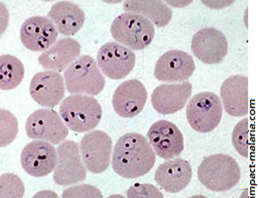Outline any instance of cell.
<instances>
[{"instance_id": "ba28073f", "label": "cell", "mask_w": 258, "mask_h": 198, "mask_svg": "<svg viewBox=\"0 0 258 198\" xmlns=\"http://www.w3.org/2000/svg\"><path fill=\"white\" fill-rule=\"evenodd\" d=\"M25 130L33 140H42L58 145L66 140L69 128L61 115L49 108L38 109L28 117Z\"/></svg>"}, {"instance_id": "5bb4252c", "label": "cell", "mask_w": 258, "mask_h": 198, "mask_svg": "<svg viewBox=\"0 0 258 198\" xmlns=\"http://www.w3.org/2000/svg\"><path fill=\"white\" fill-rule=\"evenodd\" d=\"M64 79L56 70H44L36 73L30 82L31 97L42 107H55L64 96Z\"/></svg>"}, {"instance_id": "ac0fdd59", "label": "cell", "mask_w": 258, "mask_h": 198, "mask_svg": "<svg viewBox=\"0 0 258 198\" xmlns=\"http://www.w3.org/2000/svg\"><path fill=\"white\" fill-rule=\"evenodd\" d=\"M192 83H166L157 86L151 95L153 108L162 115H170L182 110L192 95Z\"/></svg>"}, {"instance_id": "cb8c5ba5", "label": "cell", "mask_w": 258, "mask_h": 198, "mask_svg": "<svg viewBox=\"0 0 258 198\" xmlns=\"http://www.w3.org/2000/svg\"><path fill=\"white\" fill-rule=\"evenodd\" d=\"M25 68L22 62L11 55L0 57V88L11 90L16 88L23 80Z\"/></svg>"}, {"instance_id": "4316f807", "label": "cell", "mask_w": 258, "mask_h": 198, "mask_svg": "<svg viewBox=\"0 0 258 198\" xmlns=\"http://www.w3.org/2000/svg\"><path fill=\"white\" fill-rule=\"evenodd\" d=\"M24 193L25 186L19 176L13 173L1 174V198H21Z\"/></svg>"}, {"instance_id": "8992f818", "label": "cell", "mask_w": 258, "mask_h": 198, "mask_svg": "<svg viewBox=\"0 0 258 198\" xmlns=\"http://www.w3.org/2000/svg\"><path fill=\"white\" fill-rule=\"evenodd\" d=\"M223 111L220 97L214 92L204 91L190 99L186 116L193 130L199 133H210L221 123Z\"/></svg>"}, {"instance_id": "6da1fadb", "label": "cell", "mask_w": 258, "mask_h": 198, "mask_svg": "<svg viewBox=\"0 0 258 198\" xmlns=\"http://www.w3.org/2000/svg\"><path fill=\"white\" fill-rule=\"evenodd\" d=\"M156 154L147 138L138 133L121 136L111 159L112 169L123 178H137L147 174L155 165Z\"/></svg>"}, {"instance_id": "52a82bcc", "label": "cell", "mask_w": 258, "mask_h": 198, "mask_svg": "<svg viewBox=\"0 0 258 198\" xmlns=\"http://www.w3.org/2000/svg\"><path fill=\"white\" fill-rule=\"evenodd\" d=\"M87 167L83 162L80 145L64 140L58 147V161L54 170V181L60 186L82 182L87 177Z\"/></svg>"}, {"instance_id": "484cf974", "label": "cell", "mask_w": 258, "mask_h": 198, "mask_svg": "<svg viewBox=\"0 0 258 198\" xmlns=\"http://www.w3.org/2000/svg\"><path fill=\"white\" fill-rule=\"evenodd\" d=\"M1 143L2 148L11 144L18 134V121L8 110L1 109Z\"/></svg>"}, {"instance_id": "5b68a950", "label": "cell", "mask_w": 258, "mask_h": 198, "mask_svg": "<svg viewBox=\"0 0 258 198\" xmlns=\"http://www.w3.org/2000/svg\"><path fill=\"white\" fill-rule=\"evenodd\" d=\"M66 89L71 94L97 95L105 85V78L96 60L88 55L77 59L64 73Z\"/></svg>"}, {"instance_id": "d6986e66", "label": "cell", "mask_w": 258, "mask_h": 198, "mask_svg": "<svg viewBox=\"0 0 258 198\" xmlns=\"http://www.w3.org/2000/svg\"><path fill=\"white\" fill-rule=\"evenodd\" d=\"M221 99L228 115L233 117L248 115L250 113L248 77L242 74L227 77L221 86Z\"/></svg>"}, {"instance_id": "9c48e42d", "label": "cell", "mask_w": 258, "mask_h": 198, "mask_svg": "<svg viewBox=\"0 0 258 198\" xmlns=\"http://www.w3.org/2000/svg\"><path fill=\"white\" fill-rule=\"evenodd\" d=\"M97 60V66L106 77L118 80L126 77L133 70L136 56L128 48L108 42L98 50Z\"/></svg>"}, {"instance_id": "3957f363", "label": "cell", "mask_w": 258, "mask_h": 198, "mask_svg": "<svg viewBox=\"0 0 258 198\" xmlns=\"http://www.w3.org/2000/svg\"><path fill=\"white\" fill-rule=\"evenodd\" d=\"M60 115L70 130L77 133L90 132L99 124L102 109L94 96L72 94L62 101Z\"/></svg>"}, {"instance_id": "277c9868", "label": "cell", "mask_w": 258, "mask_h": 198, "mask_svg": "<svg viewBox=\"0 0 258 198\" xmlns=\"http://www.w3.org/2000/svg\"><path fill=\"white\" fill-rule=\"evenodd\" d=\"M110 33L118 44L131 51H140L152 43L155 28L144 16L125 12L113 20Z\"/></svg>"}, {"instance_id": "44dd1931", "label": "cell", "mask_w": 258, "mask_h": 198, "mask_svg": "<svg viewBox=\"0 0 258 198\" xmlns=\"http://www.w3.org/2000/svg\"><path fill=\"white\" fill-rule=\"evenodd\" d=\"M81 51V44L77 40L63 38L44 52L38 58V62L47 70L63 71L79 59Z\"/></svg>"}, {"instance_id": "9a60e30c", "label": "cell", "mask_w": 258, "mask_h": 198, "mask_svg": "<svg viewBox=\"0 0 258 198\" xmlns=\"http://www.w3.org/2000/svg\"><path fill=\"white\" fill-rule=\"evenodd\" d=\"M23 46L32 52H46L58 39V30L47 17L34 16L26 19L20 29Z\"/></svg>"}, {"instance_id": "603a6c76", "label": "cell", "mask_w": 258, "mask_h": 198, "mask_svg": "<svg viewBox=\"0 0 258 198\" xmlns=\"http://www.w3.org/2000/svg\"><path fill=\"white\" fill-rule=\"evenodd\" d=\"M123 8L128 13H136L147 18L159 28L166 27L173 17L171 8L159 0H127Z\"/></svg>"}, {"instance_id": "83f0119b", "label": "cell", "mask_w": 258, "mask_h": 198, "mask_svg": "<svg viewBox=\"0 0 258 198\" xmlns=\"http://www.w3.org/2000/svg\"><path fill=\"white\" fill-rule=\"evenodd\" d=\"M62 197L64 198H102L101 191L94 185L79 184L71 186L63 191Z\"/></svg>"}, {"instance_id": "30bf717a", "label": "cell", "mask_w": 258, "mask_h": 198, "mask_svg": "<svg viewBox=\"0 0 258 198\" xmlns=\"http://www.w3.org/2000/svg\"><path fill=\"white\" fill-rule=\"evenodd\" d=\"M81 155L87 169L92 173L104 172L112 156V140L103 131L87 133L80 144Z\"/></svg>"}, {"instance_id": "d4e9b609", "label": "cell", "mask_w": 258, "mask_h": 198, "mask_svg": "<svg viewBox=\"0 0 258 198\" xmlns=\"http://www.w3.org/2000/svg\"><path fill=\"white\" fill-rule=\"evenodd\" d=\"M231 143L240 156L250 157L254 147V132L249 118H244L235 125L231 135Z\"/></svg>"}, {"instance_id": "7c38bea8", "label": "cell", "mask_w": 258, "mask_h": 198, "mask_svg": "<svg viewBox=\"0 0 258 198\" xmlns=\"http://www.w3.org/2000/svg\"><path fill=\"white\" fill-rule=\"evenodd\" d=\"M147 140L155 154L164 160L177 158L185 148L183 134L174 123L168 120L153 123L147 133Z\"/></svg>"}, {"instance_id": "e0dca14e", "label": "cell", "mask_w": 258, "mask_h": 198, "mask_svg": "<svg viewBox=\"0 0 258 198\" xmlns=\"http://www.w3.org/2000/svg\"><path fill=\"white\" fill-rule=\"evenodd\" d=\"M148 93L144 84L138 79H129L117 86L112 96V107L123 118L137 116L145 107Z\"/></svg>"}, {"instance_id": "ffe728a7", "label": "cell", "mask_w": 258, "mask_h": 198, "mask_svg": "<svg viewBox=\"0 0 258 198\" xmlns=\"http://www.w3.org/2000/svg\"><path fill=\"white\" fill-rule=\"evenodd\" d=\"M193 176L192 166L189 162L174 158L158 166L155 172V181L167 192L177 193L185 189Z\"/></svg>"}, {"instance_id": "8fae6325", "label": "cell", "mask_w": 258, "mask_h": 198, "mask_svg": "<svg viewBox=\"0 0 258 198\" xmlns=\"http://www.w3.org/2000/svg\"><path fill=\"white\" fill-rule=\"evenodd\" d=\"M58 161V151L53 144L33 140L27 144L20 157V162L26 173L34 177H43L54 172Z\"/></svg>"}, {"instance_id": "7a4b0ae2", "label": "cell", "mask_w": 258, "mask_h": 198, "mask_svg": "<svg viewBox=\"0 0 258 198\" xmlns=\"http://www.w3.org/2000/svg\"><path fill=\"white\" fill-rule=\"evenodd\" d=\"M198 178L208 189L223 192L231 189L239 182L241 178L240 166L228 155H212L199 165Z\"/></svg>"}, {"instance_id": "f1b7e54d", "label": "cell", "mask_w": 258, "mask_h": 198, "mask_svg": "<svg viewBox=\"0 0 258 198\" xmlns=\"http://www.w3.org/2000/svg\"><path fill=\"white\" fill-rule=\"evenodd\" d=\"M129 198H163L161 191L150 183H135L127 190Z\"/></svg>"}, {"instance_id": "7402d4cb", "label": "cell", "mask_w": 258, "mask_h": 198, "mask_svg": "<svg viewBox=\"0 0 258 198\" xmlns=\"http://www.w3.org/2000/svg\"><path fill=\"white\" fill-rule=\"evenodd\" d=\"M49 19L58 32L64 36H73L84 26L86 16L83 9L71 1H58L48 12Z\"/></svg>"}, {"instance_id": "4fadbf2b", "label": "cell", "mask_w": 258, "mask_h": 198, "mask_svg": "<svg viewBox=\"0 0 258 198\" xmlns=\"http://www.w3.org/2000/svg\"><path fill=\"white\" fill-rule=\"evenodd\" d=\"M191 49L194 56L207 65L221 63L227 55L226 37L216 28H204L195 34Z\"/></svg>"}, {"instance_id": "2e32d148", "label": "cell", "mask_w": 258, "mask_h": 198, "mask_svg": "<svg viewBox=\"0 0 258 198\" xmlns=\"http://www.w3.org/2000/svg\"><path fill=\"white\" fill-rule=\"evenodd\" d=\"M196 70L191 55L180 50H172L158 59L154 76L164 82H179L189 79Z\"/></svg>"}]
</instances>
